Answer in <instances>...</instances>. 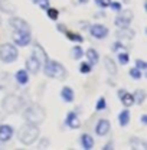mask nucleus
<instances>
[{"instance_id": "obj_40", "label": "nucleus", "mask_w": 147, "mask_h": 150, "mask_svg": "<svg viewBox=\"0 0 147 150\" xmlns=\"http://www.w3.org/2000/svg\"><path fill=\"white\" fill-rule=\"evenodd\" d=\"M141 123H143V124H147V117L146 115H143V117H141Z\"/></svg>"}, {"instance_id": "obj_14", "label": "nucleus", "mask_w": 147, "mask_h": 150, "mask_svg": "<svg viewBox=\"0 0 147 150\" xmlns=\"http://www.w3.org/2000/svg\"><path fill=\"white\" fill-rule=\"evenodd\" d=\"M40 64H39V61H37L35 56H29L28 58V61H26V69L30 72V74H37L39 72V69H40Z\"/></svg>"}, {"instance_id": "obj_17", "label": "nucleus", "mask_w": 147, "mask_h": 150, "mask_svg": "<svg viewBox=\"0 0 147 150\" xmlns=\"http://www.w3.org/2000/svg\"><path fill=\"white\" fill-rule=\"evenodd\" d=\"M104 67H105L107 72L110 75L117 74V65H115V62L111 59L110 56H105V58H104Z\"/></svg>"}, {"instance_id": "obj_2", "label": "nucleus", "mask_w": 147, "mask_h": 150, "mask_svg": "<svg viewBox=\"0 0 147 150\" xmlns=\"http://www.w3.org/2000/svg\"><path fill=\"white\" fill-rule=\"evenodd\" d=\"M43 71L49 78H55V79H65L66 78V69L56 61H46L43 64Z\"/></svg>"}, {"instance_id": "obj_15", "label": "nucleus", "mask_w": 147, "mask_h": 150, "mask_svg": "<svg viewBox=\"0 0 147 150\" xmlns=\"http://www.w3.org/2000/svg\"><path fill=\"white\" fill-rule=\"evenodd\" d=\"M13 137V129L7 124H3L0 126V142H9L10 139Z\"/></svg>"}, {"instance_id": "obj_10", "label": "nucleus", "mask_w": 147, "mask_h": 150, "mask_svg": "<svg viewBox=\"0 0 147 150\" xmlns=\"http://www.w3.org/2000/svg\"><path fill=\"white\" fill-rule=\"evenodd\" d=\"M32 56H35L37 61H39V64L40 65H43L46 61H48V55L45 54V51H43V48L39 45V43H35V46H33V51H32Z\"/></svg>"}, {"instance_id": "obj_19", "label": "nucleus", "mask_w": 147, "mask_h": 150, "mask_svg": "<svg viewBox=\"0 0 147 150\" xmlns=\"http://www.w3.org/2000/svg\"><path fill=\"white\" fill-rule=\"evenodd\" d=\"M0 10L4 12V13H15L16 12V7L9 0H0Z\"/></svg>"}, {"instance_id": "obj_39", "label": "nucleus", "mask_w": 147, "mask_h": 150, "mask_svg": "<svg viewBox=\"0 0 147 150\" xmlns=\"http://www.w3.org/2000/svg\"><path fill=\"white\" fill-rule=\"evenodd\" d=\"M112 147H114V146H112V142H108V143H107V144L104 146V149H105V150H108V149H112Z\"/></svg>"}, {"instance_id": "obj_33", "label": "nucleus", "mask_w": 147, "mask_h": 150, "mask_svg": "<svg viewBox=\"0 0 147 150\" xmlns=\"http://www.w3.org/2000/svg\"><path fill=\"white\" fill-rule=\"evenodd\" d=\"M97 6L101 7V9H105V7H110V3L111 0H95Z\"/></svg>"}, {"instance_id": "obj_30", "label": "nucleus", "mask_w": 147, "mask_h": 150, "mask_svg": "<svg viewBox=\"0 0 147 150\" xmlns=\"http://www.w3.org/2000/svg\"><path fill=\"white\" fill-rule=\"evenodd\" d=\"M118 61H120L121 65H127V64H129V54H127V52L118 54Z\"/></svg>"}, {"instance_id": "obj_24", "label": "nucleus", "mask_w": 147, "mask_h": 150, "mask_svg": "<svg viewBox=\"0 0 147 150\" xmlns=\"http://www.w3.org/2000/svg\"><path fill=\"white\" fill-rule=\"evenodd\" d=\"M118 121H120V126L121 127H126L127 124L130 123V112L129 110H124V111L120 112V115H118Z\"/></svg>"}, {"instance_id": "obj_23", "label": "nucleus", "mask_w": 147, "mask_h": 150, "mask_svg": "<svg viewBox=\"0 0 147 150\" xmlns=\"http://www.w3.org/2000/svg\"><path fill=\"white\" fill-rule=\"evenodd\" d=\"M16 81H18L20 85H25V84H28V81H29V75L26 71H23V69H20L16 72Z\"/></svg>"}, {"instance_id": "obj_3", "label": "nucleus", "mask_w": 147, "mask_h": 150, "mask_svg": "<svg viewBox=\"0 0 147 150\" xmlns=\"http://www.w3.org/2000/svg\"><path fill=\"white\" fill-rule=\"evenodd\" d=\"M23 117L28 123L30 124H40L43 120H45V110L37 105V104H32L29 107H26V110L23 112Z\"/></svg>"}, {"instance_id": "obj_7", "label": "nucleus", "mask_w": 147, "mask_h": 150, "mask_svg": "<svg viewBox=\"0 0 147 150\" xmlns=\"http://www.w3.org/2000/svg\"><path fill=\"white\" fill-rule=\"evenodd\" d=\"M13 40L18 46H26V45L30 43V33L13 30Z\"/></svg>"}, {"instance_id": "obj_37", "label": "nucleus", "mask_w": 147, "mask_h": 150, "mask_svg": "<svg viewBox=\"0 0 147 150\" xmlns=\"http://www.w3.org/2000/svg\"><path fill=\"white\" fill-rule=\"evenodd\" d=\"M110 7L112 10H115V12H120V10H121V4H120L118 1H112V3H110Z\"/></svg>"}, {"instance_id": "obj_13", "label": "nucleus", "mask_w": 147, "mask_h": 150, "mask_svg": "<svg viewBox=\"0 0 147 150\" xmlns=\"http://www.w3.org/2000/svg\"><path fill=\"white\" fill-rule=\"evenodd\" d=\"M117 38L120 40H131L134 38V30L130 29L129 26H123L117 30Z\"/></svg>"}, {"instance_id": "obj_41", "label": "nucleus", "mask_w": 147, "mask_h": 150, "mask_svg": "<svg viewBox=\"0 0 147 150\" xmlns=\"http://www.w3.org/2000/svg\"><path fill=\"white\" fill-rule=\"evenodd\" d=\"M78 1H79V3H87L88 0H78Z\"/></svg>"}, {"instance_id": "obj_4", "label": "nucleus", "mask_w": 147, "mask_h": 150, "mask_svg": "<svg viewBox=\"0 0 147 150\" xmlns=\"http://www.w3.org/2000/svg\"><path fill=\"white\" fill-rule=\"evenodd\" d=\"M1 107L6 112H18L23 107V100L15 94H9L3 98Z\"/></svg>"}, {"instance_id": "obj_31", "label": "nucleus", "mask_w": 147, "mask_h": 150, "mask_svg": "<svg viewBox=\"0 0 147 150\" xmlns=\"http://www.w3.org/2000/svg\"><path fill=\"white\" fill-rule=\"evenodd\" d=\"M92 65H90L88 62H84V64H81V67H79V71L82 72V74H88L90 71H91Z\"/></svg>"}, {"instance_id": "obj_21", "label": "nucleus", "mask_w": 147, "mask_h": 150, "mask_svg": "<svg viewBox=\"0 0 147 150\" xmlns=\"http://www.w3.org/2000/svg\"><path fill=\"white\" fill-rule=\"evenodd\" d=\"M61 97H62L64 101H66V103H72L74 101V91L69 88V87H64L62 91H61Z\"/></svg>"}, {"instance_id": "obj_22", "label": "nucleus", "mask_w": 147, "mask_h": 150, "mask_svg": "<svg viewBox=\"0 0 147 150\" xmlns=\"http://www.w3.org/2000/svg\"><path fill=\"white\" fill-rule=\"evenodd\" d=\"M87 58H88V64L90 65H95L97 62H98V58H100V55H98V52L95 51V49H88L87 51Z\"/></svg>"}, {"instance_id": "obj_38", "label": "nucleus", "mask_w": 147, "mask_h": 150, "mask_svg": "<svg viewBox=\"0 0 147 150\" xmlns=\"http://www.w3.org/2000/svg\"><path fill=\"white\" fill-rule=\"evenodd\" d=\"M58 30H59V32H62V33H65V30H66V29H65V26H64V25H58Z\"/></svg>"}, {"instance_id": "obj_16", "label": "nucleus", "mask_w": 147, "mask_h": 150, "mask_svg": "<svg viewBox=\"0 0 147 150\" xmlns=\"http://www.w3.org/2000/svg\"><path fill=\"white\" fill-rule=\"evenodd\" d=\"M118 97H120V101L126 105V107H130L134 104V100H133V95L130 93H127L126 90H120L118 91Z\"/></svg>"}, {"instance_id": "obj_36", "label": "nucleus", "mask_w": 147, "mask_h": 150, "mask_svg": "<svg viewBox=\"0 0 147 150\" xmlns=\"http://www.w3.org/2000/svg\"><path fill=\"white\" fill-rule=\"evenodd\" d=\"M136 68H139V69H146L147 64L144 61H141V59H137V61H136Z\"/></svg>"}, {"instance_id": "obj_28", "label": "nucleus", "mask_w": 147, "mask_h": 150, "mask_svg": "<svg viewBox=\"0 0 147 150\" xmlns=\"http://www.w3.org/2000/svg\"><path fill=\"white\" fill-rule=\"evenodd\" d=\"M112 52H115V54H121V52H127V49L124 48V45L121 43V40H117V42L112 45Z\"/></svg>"}, {"instance_id": "obj_8", "label": "nucleus", "mask_w": 147, "mask_h": 150, "mask_svg": "<svg viewBox=\"0 0 147 150\" xmlns=\"http://www.w3.org/2000/svg\"><path fill=\"white\" fill-rule=\"evenodd\" d=\"M131 20H133V12L127 9V10H124L120 16H117V19H115V25H117L118 28L129 26L130 23H131Z\"/></svg>"}, {"instance_id": "obj_27", "label": "nucleus", "mask_w": 147, "mask_h": 150, "mask_svg": "<svg viewBox=\"0 0 147 150\" xmlns=\"http://www.w3.org/2000/svg\"><path fill=\"white\" fill-rule=\"evenodd\" d=\"M71 55H72L74 59H81L84 56V51H82L81 46H75V48H72V51H71Z\"/></svg>"}, {"instance_id": "obj_26", "label": "nucleus", "mask_w": 147, "mask_h": 150, "mask_svg": "<svg viewBox=\"0 0 147 150\" xmlns=\"http://www.w3.org/2000/svg\"><path fill=\"white\" fill-rule=\"evenodd\" d=\"M65 35L71 42H82V36L79 33H74V32H69V30H65Z\"/></svg>"}, {"instance_id": "obj_25", "label": "nucleus", "mask_w": 147, "mask_h": 150, "mask_svg": "<svg viewBox=\"0 0 147 150\" xmlns=\"http://www.w3.org/2000/svg\"><path fill=\"white\" fill-rule=\"evenodd\" d=\"M133 100L136 104H143L146 100V93L143 90H136V93L133 94Z\"/></svg>"}, {"instance_id": "obj_42", "label": "nucleus", "mask_w": 147, "mask_h": 150, "mask_svg": "<svg viewBox=\"0 0 147 150\" xmlns=\"http://www.w3.org/2000/svg\"><path fill=\"white\" fill-rule=\"evenodd\" d=\"M33 1H35V3H39V0H33Z\"/></svg>"}, {"instance_id": "obj_32", "label": "nucleus", "mask_w": 147, "mask_h": 150, "mask_svg": "<svg viewBox=\"0 0 147 150\" xmlns=\"http://www.w3.org/2000/svg\"><path fill=\"white\" fill-rule=\"evenodd\" d=\"M46 10H48V18L51 19V20H56V19H58V15H59V13H58L56 9H49V7H48Z\"/></svg>"}, {"instance_id": "obj_1", "label": "nucleus", "mask_w": 147, "mask_h": 150, "mask_svg": "<svg viewBox=\"0 0 147 150\" xmlns=\"http://www.w3.org/2000/svg\"><path fill=\"white\" fill-rule=\"evenodd\" d=\"M37 136H39V129H37V126L36 124H30V123L25 124L18 133L19 142L23 143V144H26V146L32 144V143L37 139Z\"/></svg>"}, {"instance_id": "obj_35", "label": "nucleus", "mask_w": 147, "mask_h": 150, "mask_svg": "<svg viewBox=\"0 0 147 150\" xmlns=\"http://www.w3.org/2000/svg\"><path fill=\"white\" fill-rule=\"evenodd\" d=\"M46 147H49V140H48V139H42V140L39 142L37 149H46Z\"/></svg>"}, {"instance_id": "obj_34", "label": "nucleus", "mask_w": 147, "mask_h": 150, "mask_svg": "<svg viewBox=\"0 0 147 150\" xmlns=\"http://www.w3.org/2000/svg\"><path fill=\"white\" fill-rule=\"evenodd\" d=\"M105 105H107V104H105V98H102V97H101V98L98 100V103H97V107H95V108H97V111H101V110H104V108H105Z\"/></svg>"}, {"instance_id": "obj_5", "label": "nucleus", "mask_w": 147, "mask_h": 150, "mask_svg": "<svg viewBox=\"0 0 147 150\" xmlns=\"http://www.w3.org/2000/svg\"><path fill=\"white\" fill-rule=\"evenodd\" d=\"M18 58V49L16 46L10 45V43H3L0 46V59L6 64H10L13 61H16Z\"/></svg>"}, {"instance_id": "obj_11", "label": "nucleus", "mask_w": 147, "mask_h": 150, "mask_svg": "<svg viewBox=\"0 0 147 150\" xmlns=\"http://www.w3.org/2000/svg\"><path fill=\"white\" fill-rule=\"evenodd\" d=\"M65 123H66V126H68V127H71V129H78V127L81 126L79 117H78V114H76L75 111H69L68 114H66Z\"/></svg>"}, {"instance_id": "obj_6", "label": "nucleus", "mask_w": 147, "mask_h": 150, "mask_svg": "<svg viewBox=\"0 0 147 150\" xmlns=\"http://www.w3.org/2000/svg\"><path fill=\"white\" fill-rule=\"evenodd\" d=\"M10 26L15 29V30H18V32H25V33H30V26L23 20V19L20 18H12L10 19Z\"/></svg>"}, {"instance_id": "obj_29", "label": "nucleus", "mask_w": 147, "mask_h": 150, "mask_svg": "<svg viewBox=\"0 0 147 150\" xmlns=\"http://www.w3.org/2000/svg\"><path fill=\"white\" fill-rule=\"evenodd\" d=\"M141 71L139 69V68H131L130 69V76L133 78V79H140L141 78Z\"/></svg>"}, {"instance_id": "obj_9", "label": "nucleus", "mask_w": 147, "mask_h": 150, "mask_svg": "<svg viewBox=\"0 0 147 150\" xmlns=\"http://www.w3.org/2000/svg\"><path fill=\"white\" fill-rule=\"evenodd\" d=\"M90 32H91L92 36L97 38V39H102L108 35V29L104 25H92L90 28Z\"/></svg>"}, {"instance_id": "obj_18", "label": "nucleus", "mask_w": 147, "mask_h": 150, "mask_svg": "<svg viewBox=\"0 0 147 150\" xmlns=\"http://www.w3.org/2000/svg\"><path fill=\"white\" fill-rule=\"evenodd\" d=\"M79 140H81V144H82V147L85 150H90L94 147V139H92L88 133H84Z\"/></svg>"}, {"instance_id": "obj_12", "label": "nucleus", "mask_w": 147, "mask_h": 150, "mask_svg": "<svg viewBox=\"0 0 147 150\" xmlns=\"http://www.w3.org/2000/svg\"><path fill=\"white\" fill-rule=\"evenodd\" d=\"M110 121L108 120H100L98 123H97V126H95V133L98 134V136H107L108 133H110Z\"/></svg>"}, {"instance_id": "obj_20", "label": "nucleus", "mask_w": 147, "mask_h": 150, "mask_svg": "<svg viewBox=\"0 0 147 150\" xmlns=\"http://www.w3.org/2000/svg\"><path fill=\"white\" fill-rule=\"evenodd\" d=\"M130 144H131V149H147V143L144 140L139 139V137H131L130 139Z\"/></svg>"}]
</instances>
